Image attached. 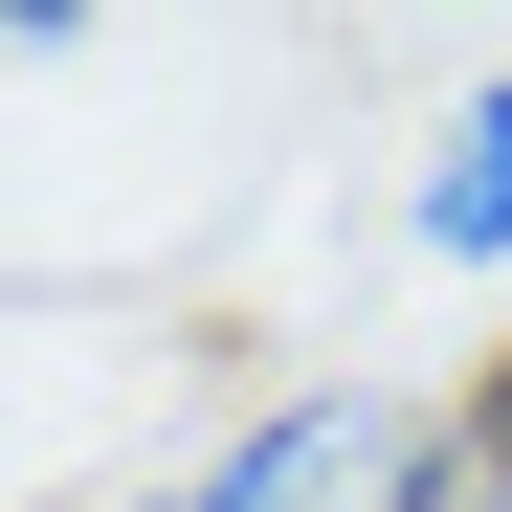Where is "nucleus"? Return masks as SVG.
<instances>
[{
    "mask_svg": "<svg viewBox=\"0 0 512 512\" xmlns=\"http://www.w3.org/2000/svg\"><path fill=\"white\" fill-rule=\"evenodd\" d=\"M401 379H268L223 423V446H179L156 490H90V512H379V468H401Z\"/></svg>",
    "mask_w": 512,
    "mask_h": 512,
    "instance_id": "nucleus-1",
    "label": "nucleus"
},
{
    "mask_svg": "<svg viewBox=\"0 0 512 512\" xmlns=\"http://www.w3.org/2000/svg\"><path fill=\"white\" fill-rule=\"evenodd\" d=\"M401 268L512 290V67H468V90L423 112V156H401Z\"/></svg>",
    "mask_w": 512,
    "mask_h": 512,
    "instance_id": "nucleus-2",
    "label": "nucleus"
}]
</instances>
